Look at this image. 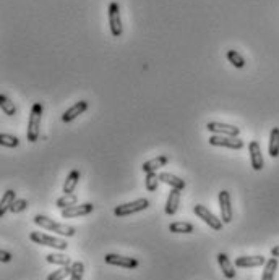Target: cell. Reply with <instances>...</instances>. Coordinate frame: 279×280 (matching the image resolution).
<instances>
[{
  "instance_id": "2e32d148",
  "label": "cell",
  "mask_w": 279,
  "mask_h": 280,
  "mask_svg": "<svg viewBox=\"0 0 279 280\" xmlns=\"http://www.w3.org/2000/svg\"><path fill=\"white\" fill-rule=\"evenodd\" d=\"M159 182L169 185L171 188L180 190V191H182V190L185 188V185H187V183H185V180L179 178V177H176V175H172V173H169V172H161V173H159Z\"/></svg>"
},
{
  "instance_id": "e0dca14e",
  "label": "cell",
  "mask_w": 279,
  "mask_h": 280,
  "mask_svg": "<svg viewBox=\"0 0 279 280\" xmlns=\"http://www.w3.org/2000/svg\"><path fill=\"white\" fill-rule=\"evenodd\" d=\"M167 162H169V157L167 156H158V157H154V159H151L148 162H143V172L144 173H149V172H156L158 168L161 167H164Z\"/></svg>"
},
{
  "instance_id": "ffe728a7",
  "label": "cell",
  "mask_w": 279,
  "mask_h": 280,
  "mask_svg": "<svg viewBox=\"0 0 279 280\" xmlns=\"http://www.w3.org/2000/svg\"><path fill=\"white\" fill-rule=\"evenodd\" d=\"M16 201V193L13 190H7L5 195L2 196V202H0V217H3L5 214L10 211L11 204Z\"/></svg>"
},
{
  "instance_id": "52a82bcc",
  "label": "cell",
  "mask_w": 279,
  "mask_h": 280,
  "mask_svg": "<svg viewBox=\"0 0 279 280\" xmlns=\"http://www.w3.org/2000/svg\"><path fill=\"white\" fill-rule=\"evenodd\" d=\"M209 144L211 146H218V148H228V149H234V151H240L243 148V141L240 138H234V136H223V135H213L209 136Z\"/></svg>"
},
{
  "instance_id": "83f0119b",
  "label": "cell",
  "mask_w": 279,
  "mask_h": 280,
  "mask_svg": "<svg viewBox=\"0 0 279 280\" xmlns=\"http://www.w3.org/2000/svg\"><path fill=\"white\" fill-rule=\"evenodd\" d=\"M72 274V266H62L60 269L54 271L47 276V280H63Z\"/></svg>"
},
{
  "instance_id": "8fae6325",
  "label": "cell",
  "mask_w": 279,
  "mask_h": 280,
  "mask_svg": "<svg viewBox=\"0 0 279 280\" xmlns=\"http://www.w3.org/2000/svg\"><path fill=\"white\" fill-rule=\"evenodd\" d=\"M94 211V206L91 202H85V204H77V206L62 209V217L63 219H75V217H81V215H88Z\"/></svg>"
},
{
  "instance_id": "603a6c76",
  "label": "cell",
  "mask_w": 279,
  "mask_h": 280,
  "mask_svg": "<svg viewBox=\"0 0 279 280\" xmlns=\"http://www.w3.org/2000/svg\"><path fill=\"white\" fill-rule=\"evenodd\" d=\"M77 202H78V198L77 195H73V193H70V195H63L60 196L59 200L55 201V206L60 209H67V207H72V206H77Z\"/></svg>"
},
{
  "instance_id": "d6a6232c",
  "label": "cell",
  "mask_w": 279,
  "mask_h": 280,
  "mask_svg": "<svg viewBox=\"0 0 279 280\" xmlns=\"http://www.w3.org/2000/svg\"><path fill=\"white\" fill-rule=\"evenodd\" d=\"M0 261H2V262H10L11 261V253L2 249V251H0Z\"/></svg>"
},
{
  "instance_id": "f546056e",
  "label": "cell",
  "mask_w": 279,
  "mask_h": 280,
  "mask_svg": "<svg viewBox=\"0 0 279 280\" xmlns=\"http://www.w3.org/2000/svg\"><path fill=\"white\" fill-rule=\"evenodd\" d=\"M0 144H2L3 148H16V146L20 144V139L13 135H8V133H2V135H0Z\"/></svg>"
},
{
  "instance_id": "30bf717a",
  "label": "cell",
  "mask_w": 279,
  "mask_h": 280,
  "mask_svg": "<svg viewBox=\"0 0 279 280\" xmlns=\"http://www.w3.org/2000/svg\"><path fill=\"white\" fill-rule=\"evenodd\" d=\"M104 261H106V264L125 267V269H135V267L140 266L138 259L127 258V256H120V254H114V253H109V254L104 256Z\"/></svg>"
},
{
  "instance_id": "277c9868",
  "label": "cell",
  "mask_w": 279,
  "mask_h": 280,
  "mask_svg": "<svg viewBox=\"0 0 279 280\" xmlns=\"http://www.w3.org/2000/svg\"><path fill=\"white\" fill-rule=\"evenodd\" d=\"M148 207H149V201L146 200V198H140V200H135L132 202L120 204V206H117L114 209V214L117 215V217H127V215L141 212Z\"/></svg>"
},
{
  "instance_id": "5b68a950",
  "label": "cell",
  "mask_w": 279,
  "mask_h": 280,
  "mask_svg": "<svg viewBox=\"0 0 279 280\" xmlns=\"http://www.w3.org/2000/svg\"><path fill=\"white\" fill-rule=\"evenodd\" d=\"M109 26H110V33H112L114 38H120L122 33H124V26H122V18H120V7L117 2H110L109 3Z\"/></svg>"
},
{
  "instance_id": "cb8c5ba5",
  "label": "cell",
  "mask_w": 279,
  "mask_h": 280,
  "mask_svg": "<svg viewBox=\"0 0 279 280\" xmlns=\"http://www.w3.org/2000/svg\"><path fill=\"white\" fill-rule=\"evenodd\" d=\"M276 269H278V258L268 259L265 264V271H263V276H261V280H275Z\"/></svg>"
},
{
  "instance_id": "1f68e13d",
  "label": "cell",
  "mask_w": 279,
  "mask_h": 280,
  "mask_svg": "<svg viewBox=\"0 0 279 280\" xmlns=\"http://www.w3.org/2000/svg\"><path fill=\"white\" fill-rule=\"evenodd\" d=\"M26 207H28V201H26V200H16L13 204H11L10 212H13V214H20V212L25 211Z\"/></svg>"
},
{
  "instance_id": "7c38bea8",
  "label": "cell",
  "mask_w": 279,
  "mask_h": 280,
  "mask_svg": "<svg viewBox=\"0 0 279 280\" xmlns=\"http://www.w3.org/2000/svg\"><path fill=\"white\" fill-rule=\"evenodd\" d=\"M90 104L88 101H78L75 102L72 107L67 109L65 112L62 114V121H65V123H70V121H73L75 119H78L81 114H85L86 110H88Z\"/></svg>"
},
{
  "instance_id": "4316f807",
  "label": "cell",
  "mask_w": 279,
  "mask_h": 280,
  "mask_svg": "<svg viewBox=\"0 0 279 280\" xmlns=\"http://www.w3.org/2000/svg\"><path fill=\"white\" fill-rule=\"evenodd\" d=\"M169 230L172 233H193L195 227L190 222H174L169 225Z\"/></svg>"
},
{
  "instance_id": "8992f818",
  "label": "cell",
  "mask_w": 279,
  "mask_h": 280,
  "mask_svg": "<svg viewBox=\"0 0 279 280\" xmlns=\"http://www.w3.org/2000/svg\"><path fill=\"white\" fill-rule=\"evenodd\" d=\"M193 212L198 215V217H200L206 225L211 227L213 230L218 232V230L223 229V225H224L223 219H218L216 215H214L211 211H209L208 207L203 206V204H196V206H193Z\"/></svg>"
},
{
  "instance_id": "484cf974",
  "label": "cell",
  "mask_w": 279,
  "mask_h": 280,
  "mask_svg": "<svg viewBox=\"0 0 279 280\" xmlns=\"http://www.w3.org/2000/svg\"><path fill=\"white\" fill-rule=\"evenodd\" d=\"M226 57H228L229 63H232L235 68H243V67H245V58H243L237 50H234V49L228 50V52H226Z\"/></svg>"
},
{
  "instance_id": "836d02e7",
  "label": "cell",
  "mask_w": 279,
  "mask_h": 280,
  "mask_svg": "<svg viewBox=\"0 0 279 280\" xmlns=\"http://www.w3.org/2000/svg\"><path fill=\"white\" fill-rule=\"evenodd\" d=\"M271 256L273 258H279V244L275 248H271Z\"/></svg>"
},
{
  "instance_id": "7a4b0ae2",
  "label": "cell",
  "mask_w": 279,
  "mask_h": 280,
  "mask_svg": "<svg viewBox=\"0 0 279 280\" xmlns=\"http://www.w3.org/2000/svg\"><path fill=\"white\" fill-rule=\"evenodd\" d=\"M44 107L41 102H36L31 107L30 119H28V130H26V138L30 143H36L39 139V131H41V117H43Z\"/></svg>"
},
{
  "instance_id": "d4e9b609",
  "label": "cell",
  "mask_w": 279,
  "mask_h": 280,
  "mask_svg": "<svg viewBox=\"0 0 279 280\" xmlns=\"http://www.w3.org/2000/svg\"><path fill=\"white\" fill-rule=\"evenodd\" d=\"M0 107H2V112L8 117H15L16 115V107L15 104L10 101V99L5 94H0Z\"/></svg>"
},
{
  "instance_id": "ba28073f",
  "label": "cell",
  "mask_w": 279,
  "mask_h": 280,
  "mask_svg": "<svg viewBox=\"0 0 279 280\" xmlns=\"http://www.w3.org/2000/svg\"><path fill=\"white\" fill-rule=\"evenodd\" d=\"M206 130L209 133H213V135L234 136V138H239V133H240V128H237L234 125H228V123H221V121H208Z\"/></svg>"
},
{
  "instance_id": "5bb4252c",
  "label": "cell",
  "mask_w": 279,
  "mask_h": 280,
  "mask_svg": "<svg viewBox=\"0 0 279 280\" xmlns=\"http://www.w3.org/2000/svg\"><path fill=\"white\" fill-rule=\"evenodd\" d=\"M266 259L263 256H240L235 259V267H260L265 266Z\"/></svg>"
},
{
  "instance_id": "9c48e42d",
  "label": "cell",
  "mask_w": 279,
  "mask_h": 280,
  "mask_svg": "<svg viewBox=\"0 0 279 280\" xmlns=\"http://www.w3.org/2000/svg\"><path fill=\"white\" fill-rule=\"evenodd\" d=\"M219 209H221V219H223L224 224H231L232 219H234V211H232V204H231V195L229 191H219Z\"/></svg>"
},
{
  "instance_id": "f1b7e54d",
  "label": "cell",
  "mask_w": 279,
  "mask_h": 280,
  "mask_svg": "<svg viewBox=\"0 0 279 280\" xmlns=\"http://www.w3.org/2000/svg\"><path fill=\"white\" fill-rule=\"evenodd\" d=\"M144 185H146L148 191H156L158 190V185H159V175L156 172L146 173V177H144Z\"/></svg>"
},
{
  "instance_id": "9a60e30c",
  "label": "cell",
  "mask_w": 279,
  "mask_h": 280,
  "mask_svg": "<svg viewBox=\"0 0 279 280\" xmlns=\"http://www.w3.org/2000/svg\"><path fill=\"white\" fill-rule=\"evenodd\" d=\"M218 262H219V267H221V271H223L226 279H235V266L231 262L228 254L218 253Z\"/></svg>"
},
{
  "instance_id": "3957f363",
  "label": "cell",
  "mask_w": 279,
  "mask_h": 280,
  "mask_svg": "<svg viewBox=\"0 0 279 280\" xmlns=\"http://www.w3.org/2000/svg\"><path fill=\"white\" fill-rule=\"evenodd\" d=\"M30 240L38 243V244H43V246L59 249V251H63V249L68 248L67 240H63V238H57V237H50V235H47V233H43V232H31Z\"/></svg>"
},
{
  "instance_id": "d6986e66",
  "label": "cell",
  "mask_w": 279,
  "mask_h": 280,
  "mask_svg": "<svg viewBox=\"0 0 279 280\" xmlns=\"http://www.w3.org/2000/svg\"><path fill=\"white\" fill-rule=\"evenodd\" d=\"M78 182H80V172L75 168V170H72L67 175V180H65V183H63V195L73 193L75 188H77Z\"/></svg>"
},
{
  "instance_id": "44dd1931",
  "label": "cell",
  "mask_w": 279,
  "mask_h": 280,
  "mask_svg": "<svg viewBox=\"0 0 279 280\" xmlns=\"http://www.w3.org/2000/svg\"><path fill=\"white\" fill-rule=\"evenodd\" d=\"M268 153L273 159H276L279 156V128H273L270 133V146H268Z\"/></svg>"
},
{
  "instance_id": "4dcf8cb0",
  "label": "cell",
  "mask_w": 279,
  "mask_h": 280,
  "mask_svg": "<svg viewBox=\"0 0 279 280\" xmlns=\"http://www.w3.org/2000/svg\"><path fill=\"white\" fill-rule=\"evenodd\" d=\"M83 274H85V264L83 262H73L72 264V274H70V280H83Z\"/></svg>"
},
{
  "instance_id": "6da1fadb",
  "label": "cell",
  "mask_w": 279,
  "mask_h": 280,
  "mask_svg": "<svg viewBox=\"0 0 279 280\" xmlns=\"http://www.w3.org/2000/svg\"><path fill=\"white\" fill-rule=\"evenodd\" d=\"M34 224H36L38 227H41V229H44L47 232H54L60 237H73L75 233H77L75 227L67 225V224H59V222H55L54 219H49V217L41 215V214H38L36 217H34Z\"/></svg>"
},
{
  "instance_id": "7402d4cb",
  "label": "cell",
  "mask_w": 279,
  "mask_h": 280,
  "mask_svg": "<svg viewBox=\"0 0 279 280\" xmlns=\"http://www.w3.org/2000/svg\"><path fill=\"white\" fill-rule=\"evenodd\" d=\"M46 261H47L49 264H54V266H72V261H70L68 256L62 254V253L47 254L46 256Z\"/></svg>"
},
{
  "instance_id": "ac0fdd59",
  "label": "cell",
  "mask_w": 279,
  "mask_h": 280,
  "mask_svg": "<svg viewBox=\"0 0 279 280\" xmlns=\"http://www.w3.org/2000/svg\"><path fill=\"white\" fill-rule=\"evenodd\" d=\"M179 202H180V190H171L169 196H167V201H166V214L167 215H174L177 212L179 209Z\"/></svg>"
},
{
  "instance_id": "4fadbf2b",
  "label": "cell",
  "mask_w": 279,
  "mask_h": 280,
  "mask_svg": "<svg viewBox=\"0 0 279 280\" xmlns=\"http://www.w3.org/2000/svg\"><path fill=\"white\" fill-rule=\"evenodd\" d=\"M248 153H250V162H252V168H253V170L260 172L261 168L265 167V160H263V153H261V148H260L258 141H250Z\"/></svg>"
}]
</instances>
